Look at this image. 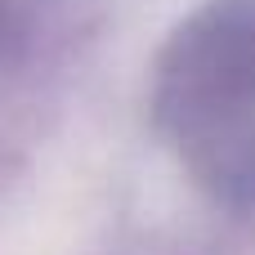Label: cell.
Masks as SVG:
<instances>
[{
  "label": "cell",
  "mask_w": 255,
  "mask_h": 255,
  "mask_svg": "<svg viewBox=\"0 0 255 255\" xmlns=\"http://www.w3.org/2000/svg\"><path fill=\"white\" fill-rule=\"evenodd\" d=\"M148 117L220 206H255V0H202L161 45Z\"/></svg>",
  "instance_id": "cell-1"
}]
</instances>
